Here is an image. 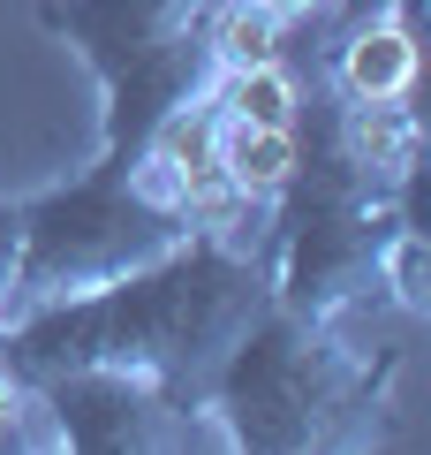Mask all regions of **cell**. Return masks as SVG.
Masks as SVG:
<instances>
[{
  "label": "cell",
  "mask_w": 431,
  "mask_h": 455,
  "mask_svg": "<svg viewBox=\"0 0 431 455\" xmlns=\"http://www.w3.org/2000/svg\"><path fill=\"white\" fill-rule=\"evenodd\" d=\"M23 440H46L68 455H182L205 448V410L175 403L160 379L121 372V364H68V372L23 379Z\"/></svg>",
  "instance_id": "cell-6"
},
{
  "label": "cell",
  "mask_w": 431,
  "mask_h": 455,
  "mask_svg": "<svg viewBox=\"0 0 431 455\" xmlns=\"http://www.w3.org/2000/svg\"><path fill=\"white\" fill-rule=\"evenodd\" d=\"M401 349L356 341L349 326L303 319L265 296L220 372L205 379V425L242 455H364L394 440Z\"/></svg>",
  "instance_id": "cell-2"
},
{
  "label": "cell",
  "mask_w": 431,
  "mask_h": 455,
  "mask_svg": "<svg viewBox=\"0 0 431 455\" xmlns=\"http://www.w3.org/2000/svg\"><path fill=\"white\" fill-rule=\"evenodd\" d=\"M416 16L424 0H386L379 16L349 23L333 38V61H325V92L333 99H409L416 92Z\"/></svg>",
  "instance_id": "cell-7"
},
{
  "label": "cell",
  "mask_w": 431,
  "mask_h": 455,
  "mask_svg": "<svg viewBox=\"0 0 431 455\" xmlns=\"http://www.w3.org/2000/svg\"><path fill=\"white\" fill-rule=\"evenodd\" d=\"M333 137L371 182L386 190H416L424 175V122H416L409 99H333Z\"/></svg>",
  "instance_id": "cell-8"
},
{
  "label": "cell",
  "mask_w": 431,
  "mask_h": 455,
  "mask_svg": "<svg viewBox=\"0 0 431 455\" xmlns=\"http://www.w3.org/2000/svg\"><path fill=\"white\" fill-rule=\"evenodd\" d=\"M16 251H23V197H0V304L16 281Z\"/></svg>",
  "instance_id": "cell-12"
},
{
  "label": "cell",
  "mask_w": 431,
  "mask_h": 455,
  "mask_svg": "<svg viewBox=\"0 0 431 455\" xmlns=\"http://www.w3.org/2000/svg\"><path fill=\"white\" fill-rule=\"evenodd\" d=\"M280 31H287V23L272 16L265 0H212V16H205V53H212V76H235V68L280 61Z\"/></svg>",
  "instance_id": "cell-10"
},
{
  "label": "cell",
  "mask_w": 431,
  "mask_h": 455,
  "mask_svg": "<svg viewBox=\"0 0 431 455\" xmlns=\"http://www.w3.org/2000/svg\"><path fill=\"white\" fill-rule=\"evenodd\" d=\"M212 0H38V31L61 38L98 84V160L137 167L144 137L212 84Z\"/></svg>",
  "instance_id": "cell-4"
},
{
  "label": "cell",
  "mask_w": 431,
  "mask_h": 455,
  "mask_svg": "<svg viewBox=\"0 0 431 455\" xmlns=\"http://www.w3.org/2000/svg\"><path fill=\"white\" fill-rule=\"evenodd\" d=\"M386 0H333V16H341V31H349V23H364V16H379Z\"/></svg>",
  "instance_id": "cell-15"
},
{
  "label": "cell",
  "mask_w": 431,
  "mask_h": 455,
  "mask_svg": "<svg viewBox=\"0 0 431 455\" xmlns=\"http://www.w3.org/2000/svg\"><path fill=\"white\" fill-rule=\"evenodd\" d=\"M280 23H310V16H333V0H265Z\"/></svg>",
  "instance_id": "cell-14"
},
{
  "label": "cell",
  "mask_w": 431,
  "mask_h": 455,
  "mask_svg": "<svg viewBox=\"0 0 431 455\" xmlns=\"http://www.w3.org/2000/svg\"><path fill=\"white\" fill-rule=\"evenodd\" d=\"M295 122H242V114H227L220 99H212V152H220V175L235 182L250 205L272 212V197L287 190V175H295Z\"/></svg>",
  "instance_id": "cell-9"
},
{
  "label": "cell",
  "mask_w": 431,
  "mask_h": 455,
  "mask_svg": "<svg viewBox=\"0 0 431 455\" xmlns=\"http://www.w3.org/2000/svg\"><path fill=\"white\" fill-rule=\"evenodd\" d=\"M16 418H23V379L8 364V326H0V433H16Z\"/></svg>",
  "instance_id": "cell-13"
},
{
  "label": "cell",
  "mask_w": 431,
  "mask_h": 455,
  "mask_svg": "<svg viewBox=\"0 0 431 455\" xmlns=\"http://www.w3.org/2000/svg\"><path fill=\"white\" fill-rule=\"evenodd\" d=\"M265 259L212 235H182L167 259L106 281V289L38 304L8 326V364L16 379H46L68 364H121V372L160 379L175 403H205V379L235 349V334L265 311Z\"/></svg>",
  "instance_id": "cell-1"
},
{
  "label": "cell",
  "mask_w": 431,
  "mask_h": 455,
  "mask_svg": "<svg viewBox=\"0 0 431 455\" xmlns=\"http://www.w3.org/2000/svg\"><path fill=\"white\" fill-rule=\"evenodd\" d=\"M182 235L190 228L167 205H152L129 182V167L91 160L83 175L23 197V251H16V281H8L0 319H23V311L83 296V289H106V281L167 259Z\"/></svg>",
  "instance_id": "cell-5"
},
{
  "label": "cell",
  "mask_w": 431,
  "mask_h": 455,
  "mask_svg": "<svg viewBox=\"0 0 431 455\" xmlns=\"http://www.w3.org/2000/svg\"><path fill=\"white\" fill-rule=\"evenodd\" d=\"M379 289L401 319H424L431 311V243H424V220L394 228V243H386V266H379Z\"/></svg>",
  "instance_id": "cell-11"
},
{
  "label": "cell",
  "mask_w": 431,
  "mask_h": 455,
  "mask_svg": "<svg viewBox=\"0 0 431 455\" xmlns=\"http://www.w3.org/2000/svg\"><path fill=\"white\" fill-rule=\"evenodd\" d=\"M318 114H295V175L272 197L265 228V289L272 304L303 311L325 326H356L386 304L379 266L394 228L416 220V190H386L341 152L333 137V92L310 99Z\"/></svg>",
  "instance_id": "cell-3"
}]
</instances>
